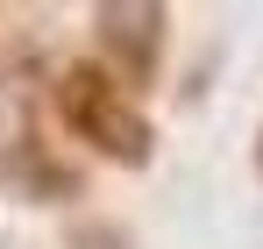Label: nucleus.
<instances>
[{
  "instance_id": "7ed1b4c3",
  "label": "nucleus",
  "mask_w": 263,
  "mask_h": 249,
  "mask_svg": "<svg viewBox=\"0 0 263 249\" xmlns=\"http://www.w3.org/2000/svg\"><path fill=\"white\" fill-rule=\"evenodd\" d=\"M0 192L14 207H79L86 200V171L57 143H43L36 128H22V135L0 143Z\"/></svg>"
},
{
  "instance_id": "f257e3e1",
  "label": "nucleus",
  "mask_w": 263,
  "mask_h": 249,
  "mask_svg": "<svg viewBox=\"0 0 263 249\" xmlns=\"http://www.w3.org/2000/svg\"><path fill=\"white\" fill-rule=\"evenodd\" d=\"M50 114L100 164H121V171L157 164V121H149L142 93H128L100 57H79V64L50 72Z\"/></svg>"
},
{
  "instance_id": "423d86ee",
  "label": "nucleus",
  "mask_w": 263,
  "mask_h": 249,
  "mask_svg": "<svg viewBox=\"0 0 263 249\" xmlns=\"http://www.w3.org/2000/svg\"><path fill=\"white\" fill-rule=\"evenodd\" d=\"M256 171H263V128H256Z\"/></svg>"
},
{
  "instance_id": "20e7f679",
  "label": "nucleus",
  "mask_w": 263,
  "mask_h": 249,
  "mask_svg": "<svg viewBox=\"0 0 263 249\" xmlns=\"http://www.w3.org/2000/svg\"><path fill=\"white\" fill-rule=\"evenodd\" d=\"M64 249H135V235L121 221H79V228L64 235Z\"/></svg>"
},
{
  "instance_id": "39448f33",
  "label": "nucleus",
  "mask_w": 263,
  "mask_h": 249,
  "mask_svg": "<svg viewBox=\"0 0 263 249\" xmlns=\"http://www.w3.org/2000/svg\"><path fill=\"white\" fill-rule=\"evenodd\" d=\"M7 79H14V57H7V43H0V100L14 93V85H7Z\"/></svg>"
},
{
  "instance_id": "f03ea898",
  "label": "nucleus",
  "mask_w": 263,
  "mask_h": 249,
  "mask_svg": "<svg viewBox=\"0 0 263 249\" xmlns=\"http://www.w3.org/2000/svg\"><path fill=\"white\" fill-rule=\"evenodd\" d=\"M86 22H92V43H100V64L128 93H149V85L164 79L171 7H157V0H100Z\"/></svg>"
}]
</instances>
